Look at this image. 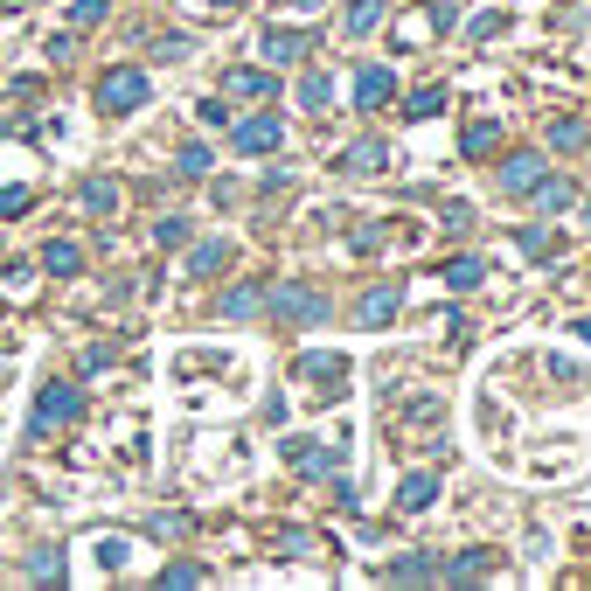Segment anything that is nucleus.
Instances as JSON below:
<instances>
[{
	"label": "nucleus",
	"instance_id": "f257e3e1",
	"mask_svg": "<svg viewBox=\"0 0 591 591\" xmlns=\"http://www.w3.org/2000/svg\"><path fill=\"white\" fill-rule=\"evenodd\" d=\"M147 70H140V63H119V70H105V77H98V112H105V119H126V112H140V105H147Z\"/></svg>",
	"mask_w": 591,
	"mask_h": 591
},
{
	"label": "nucleus",
	"instance_id": "f03ea898",
	"mask_svg": "<svg viewBox=\"0 0 591 591\" xmlns=\"http://www.w3.org/2000/svg\"><path fill=\"white\" fill-rule=\"evenodd\" d=\"M77 411H84V390H70V383H49V390L35 397V411H28V439H42V432L70 425Z\"/></svg>",
	"mask_w": 591,
	"mask_h": 591
},
{
	"label": "nucleus",
	"instance_id": "7ed1b4c3",
	"mask_svg": "<svg viewBox=\"0 0 591 591\" xmlns=\"http://www.w3.org/2000/svg\"><path fill=\"white\" fill-rule=\"evenodd\" d=\"M230 147H237V153H279V147H286V119H279V112L237 119V126H230Z\"/></svg>",
	"mask_w": 591,
	"mask_h": 591
},
{
	"label": "nucleus",
	"instance_id": "20e7f679",
	"mask_svg": "<svg viewBox=\"0 0 591 591\" xmlns=\"http://www.w3.org/2000/svg\"><path fill=\"white\" fill-rule=\"evenodd\" d=\"M265 306H279V320H293V327L327 320V293H313V286H279V299H265Z\"/></svg>",
	"mask_w": 591,
	"mask_h": 591
},
{
	"label": "nucleus",
	"instance_id": "39448f33",
	"mask_svg": "<svg viewBox=\"0 0 591 591\" xmlns=\"http://www.w3.org/2000/svg\"><path fill=\"white\" fill-rule=\"evenodd\" d=\"M494 181H501V195H515V202H529V188L543 181V153H508V160L494 167Z\"/></svg>",
	"mask_w": 591,
	"mask_h": 591
},
{
	"label": "nucleus",
	"instance_id": "423d86ee",
	"mask_svg": "<svg viewBox=\"0 0 591 591\" xmlns=\"http://www.w3.org/2000/svg\"><path fill=\"white\" fill-rule=\"evenodd\" d=\"M390 167H397L390 140H355V147L341 153V174H355V181H369V174H390Z\"/></svg>",
	"mask_w": 591,
	"mask_h": 591
},
{
	"label": "nucleus",
	"instance_id": "0eeeda50",
	"mask_svg": "<svg viewBox=\"0 0 591 591\" xmlns=\"http://www.w3.org/2000/svg\"><path fill=\"white\" fill-rule=\"evenodd\" d=\"M397 306H404V286H397V279H383L376 293H369L362 306H355V320H362V327L376 334V327H390V320H397Z\"/></svg>",
	"mask_w": 591,
	"mask_h": 591
},
{
	"label": "nucleus",
	"instance_id": "6e6552de",
	"mask_svg": "<svg viewBox=\"0 0 591 591\" xmlns=\"http://www.w3.org/2000/svg\"><path fill=\"white\" fill-rule=\"evenodd\" d=\"M299 376H306V383H320V397H341V383H348V362L313 348V355H299Z\"/></svg>",
	"mask_w": 591,
	"mask_h": 591
},
{
	"label": "nucleus",
	"instance_id": "1a4fd4ad",
	"mask_svg": "<svg viewBox=\"0 0 591 591\" xmlns=\"http://www.w3.org/2000/svg\"><path fill=\"white\" fill-rule=\"evenodd\" d=\"M390 98H397V77H390L383 63H369V70L355 77V105H362V112H383Z\"/></svg>",
	"mask_w": 591,
	"mask_h": 591
},
{
	"label": "nucleus",
	"instance_id": "9d476101",
	"mask_svg": "<svg viewBox=\"0 0 591 591\" xmlns=\"http://www.w3.org/2000/svg\"><path fill=\"white\" fill-rule=\"evenodd\" d=\"M258 56H265V63H299V56H306V35H299V28H265V35H258Z\"/></svg>",
	"mask_w": 591,
	"mask_h": 591
},
{
	"label": "nucleus",
	"instance_id": "9b49d317",
	"mask_svg": "<svg viewBox=\"0 0 591 591\" xmlns=\"http://www.w3.org/2000/svg\"><path fill=\"white\" fill-rule=\"evenodd\" d=\"M77 202H84V216H112V209H119V181H112V174H91V181L77 188Z\"/></svg>",
	"mask_w": 591,
	"mask_h": 591
},
{
	"label": "nucleus",
	"instance_id": "f8f14e48",
	"mask_svg": "<svg viewBox=\"0 0 591 591\" xmlns=\"http://www.w3.org/2000/svg\"><path fill=\"white\" fill-rule=\"evenodd\" d=\"M432 501H439V473H411V480L397 487V508H404V515H425Z\"/></svg>",
	"mask_w": 591,
	"mask_h": 591
},
{
	"label": "nucleus",
	"instance_id": "ddd939ff",
	"mask_svg": "<svg viewBox=\"0 0 591 591\" xmlns=\"http://www.w3.org/2000/svg\"><path fill=\"white\" fill-rule=\"evenodd\" d=\"M487 571H494V557H487V550H466V557H452V564L439 557V578H445V585H473V578H487Z\"/></svg>",
	"mask_w": 591,
	"mask_h": 591
},
{
	"label": "nucleus",
	"instance_id": "4468645a",
	"mask_svg": "<svg viewBox=\"0 0 591 591\" xmlns=\"http://www.w3.org/2000/svg\"><path fill=\"white\" fill-rule=\"evenodd\" d=\"M223 91H230V98H272L279 84H272V70H251V63H244V70L223 77Z\"/></svg>",
	"mask_w": 591,
	"mask_h": 591
},
{
	"label": "nucleus",
	"instance_id": "2eb2a0df",
	"mask_svg": "<svg viewBox=\"0 0 591 591\" xmlns=\"http://www.w3.org/2000/svg\"><path fill=\"white\" fill-rule=\"evenodd\" d=\"M529 202H536V209H571V202H578V188H571L564 174H550V167H543V181L529 188Z\"/></svg>",
	"mask_w": 591,
	"mask_h": 591
},
{
	"label": "nucleus",
	"instance_id": "dca6fc26",
	"mask_svg": "<svg viewBox=\"0 0 591 591\" xmlns=\"http://www.w3.org/2000/svg\"><path fill=\"white\" fill-rule=\"evenodd\" d=\"M383 578L390 585H432L439 578V557H397V564H383Z\"/></svg>",
	"mask_w": 591,
	"mask_h": 591
},
{
	"label": "nucleus",
	"instance_id": "f3484780",
	"mask_svg": "<svg viewBox=\"0 0 591 591\" xmlns=\"http://www.w3.org/2000/svg\"><path fill=\"white\" fill-rule=\"evenodd\" d=\"M327 105H334V77L327 70H306L299 77V112H327Z\"/></svg>",
	"mask_w": 591,
	"mask_h": 591
},
{
	"label": "nucleus",
	"instance_id": "a211bd4d",
	"mask_svg": "<svg viewBox=\"0 0 591 591\" xmlns=\"http://www.w3.org/2000/svg\"><path fill=\"white\" fill-rule=\"evenodd\" d=\"M216 272H230V244H195L188 251V279H216Z\"/></svg>",
	"mask_w": 591,
	"mask_h": 591
},
{
	"label": "nucleus",
	"instance_id": "6ab92c4d",
	"mask_svg": "<svg viewBox=\"0 0 591 591\" xmlns=\"http://www.w3.org/2000/svg\"><path fill=\"white\" fill-rule=\"evenodd\" d=\"M445 293H473V286H480V279H487V265H480V258H445Z\"/></svg>",
	"mask_w": 591,
	"mask_h": 591
},
{
	"label": "nucleus",
	"instance_id": "aec40b11",
	"mask_svg": "<svg viewBox=\"0 0 591 591\" xmlns=\"http://www.w3.org/2000/svg\"><path fill=\"white\" fill-rule=\"evenodd\" d=\"M494 140H501V119H473V126L459 133V153L480 160V153H494Z\"/></svg>",
	"mask_w": 591,
	"mask_h": 591
},
{
	"label": "nucleus",
	"instance_id": "412c9836",
	"mask_svg": "<svg viewBox=\"0 0 591 591\" xmlns=\"http://www.w3.org/2000/svg\"><path fill=\"white\" fill-rule=\"evenodd\" d=\"M445 112V84H425V91H411V98H404V119H418V126H425V119H439Z\"/></svg>",
	"mask_w": 591,
	"mask_h": 591
},
{
	"label": "nucleus",
	"instance_id": "4be33fe9",
	"mask_svg": "<svg viewBox=\"0 0 591 591\" xmlns=\"http://www.w3.org/2000/svg\"><path fill=\"white\" fill-rule=\"evenodd\" d=\"M223 313H230V320H251V313H265V286H230V293H223Z\"/></svg>",
	"mask_w": 591,
	"mask_h": 591
},
{
	"label": "nucleus",
	"instance_id": "5701e85b",
	"mask_svg": "<svg viewBox=\"0 0 591 591\" xmlns=\"http://www.w3.org/2000/svg\"><path fill=\"white\" fill-rule=\"evenodd\" d=\"M77 265H84V251H77V244H70V237H56V244H49V251H42V272H56V279H70V272H77Z\"/></svg>",
	"mask_w": 591,
	"mask_h": 591
},
{
	"label": "nucleus",
	"instance_id": "b1692460",
	"mask_svg": "<svg viewBox=\"0 0 591 591\" xmlns=\"http://www.w3.org/2000/svg\"><path fill=\"white\" fill-rule=\"evenodd\" d=\"M515 244H522L529 258H557V251H564V244H557L550 230H536V223H522V230H515Z\"/></svg>",
	"mask_w": 591,
	"mask_h": 591
},
{
	"label": "nucleus",
	"instance_id": "393cba45",
	"mask_svg": "<svg viewBox=\"0 0 591 591\" xmlns=\"http://www.w3.org/2000/svg\"><path fill=\"white\" fill-rule=\"evenodd\" d=\"M591 133H585V119H550V147H564V153H578Z\"/></svg>",
	"mask_w": 591,
	"mask_h": 591
},
{
	"label": "nucleus",
	"instance_id": "a878e982",
	"mask_svg": "<svg viewBox=\"0 0 591 591\" xmlns=\"http://www.w3.org/2000/svg\"><path fill=\"white\" fill-rule=\"evenodd\" d=\"M383 21V0H348V35H369Z\"/></svg>",
	"mask_w": 591,
	"mask_h": 591
},
{
	"label": "nucleus",
	"instance_id": "bb28decb",
	"mask_svg": "<svg viewBox=\"0 0 591 591\" xmlns=\"http://www.w3.org/2000/svg\"><path fill=\"white\" fill-rule=\"evenodd\" d=\"M112 14V0H70V28H98Z\"/></svg>",
	"mask_w": 591,
	"mask_h": 591
},
{
	"label": "nucleus",
	"instance_id": "cd10ccee",
	"mask_svg": "<svg viewBox=\"0 0 591 591\" xmlns=\"http://www.w3.org/2000/svg\"><path fill=\"white\" fill-rule=\"evenodd\" d=\"M153 244H167V251L188 244V216H160V223H153Z\"/></svg>",
	"mask_w": 591,
	"mask_h": 591
},
{
	"label": "nucleus",
	"instance_id": "c85d7f7f",
	"mask_svg": "<svg viewBox=\"0 0 591 591\" xmlns=\"http://www.w3.org/2000/svg\"><path fill=\"white\" fill-rule=\"evenodd\" d=\"M174 167H181L188 181H202V174H209L216 160H209V147H181V160H174Z\"/></svg>",
	"mask_w": 591,
	"mask_h": 591
},
{
	"label": "nucleus",
	"instance_id": "c756f323",
	"mask_svg": "<svg viewBox=\"0 0 591 591\" xmlns=\"http://www.w3.org/2000/svg\"><path fill=\"white\" fill-rule=\"evenodd\" d=\"M445 230H452V237L473 230V202H445Z\"/></svg>",
	"mask_w": 591,
	"mask_h": 591
},
{
	"label": "nucleus",
	"instance_id": "7c9ffc66",
	"mask_svg": "<svg viewBox=\"0 0 591 591\" xmlns=\"http://www.w3.org/2000/svg\"><path fill=\"white\" fill-rule=\"evenodd\" d=\"M98 564H105V571H126V543L105 536V543H98Z\"/></svg>",
	"mask_w": 591,
	"mask_h": 591
},
{
	"label": "nucleus",
	"instance_id": "2f4dec72",
	"mask_svg": "<svg viewBox=\"0 0 591 591\" xmlns=\"http://www.w3.org/2000/svg\"><path fill=\"white\" fill-rule=\"evenodd\" d=\"M160 585H202V564H167Z\"/></svg>",
	"mask_w": 591,
	"mask_h": 591
},
{
	"label": "nucleus",
	"instance_id": "473e14b6",
	"mask_svg": "<svg viewBox=\"0 0 591 591\" xmlns=\"http://www.w3.org/2000/svg\"><path fill=\"white\" fill-rule=\"evenodd\" d=\"M35 578H42V585H56V578H63V564H56V550H35Z\"/></svg>",
	"mask_w": 591,
	"mask_h": 591
},
{
	"label": "nucleus",
	"instance_id": "72a5a7b5",
	"mask_svg": "<svg viewBox=\"0 0 591 591\" xmlns=\"http://www.w3.org/2000/svg\"><path fill=\"white\" fill-rule=\"evenodd\" d=\"M28 202H35V195H28V188H0V216H21V209H28Z\"/></svg>",
	"mask_w": 591,
	"mask_h": 591
},
{
	"label": "nucleus",
	"instance_id": "f704fd0d",
	"mask_svg": "<svg viewBox=\"0 0 591 591\" xmlns=\"http://www.w3.org/2000/svg\"><path fill=\"white\" fill-rule=\"evenodd\" d=\"M279 550H286V557H306V550H313V536H306V529H286V536H279Z\"/></svg>",
	"mask_w": 591,
	"mask_h": 591
},
{
	"label": "nucleus",
	"instance_id": "c9c22d12",
	"mask_svg": "<svg viewBox=\"0 0 591 591\" xmlns=\"http://www.w3.org/2000/svg\"><path fill=\"white\" fill-rule=\"evenodd\" d=\"M195 112H202V126H230V105H223V98H209V105H195Z\"/></svg>",
	"mask_w": 591,
	"mask_h": 591
},
{
	"label": "nucleus",
	"instance_id": "e433bc0d",
	"mask_svg": "<svg viewBox=\"0 0 591 591\" xmlns=\"http://www.w3.org/2000/svg\"><path fill=\"white\" fill-rule=\"evenodd\" d=\"M286 7H293V14H320L327 0H286Z\"/></svg>",
	"mask_w": 591,
	"mask_h": 591
},
{
	"label": "nucleus",
	"instance_id": "4c0bfd02",
	"mask_svg": "<svg viewBox=\"0 0 591 591\" xmlns=\"http://www.w3.org/2000/svg\"><path fill=\"white\" fill-rule=\"evenodd\" d=\"M202 7H216V14H230V7H244V0H202Z\"/></svg>",
	"mask_w": 591,
	"mask_h": 591
},
{
	"label": "nucleus",
	"instance_id": "58836bf2",
	"mask_svg": "<svg viewBox=\"0 0 591 591\" xmlns=\"http://www.w3.org/2000/svg\"><path fill=\"white\" fill-rule=\"evenodd\" d=\"M578 334H585V348H591V313H585V320H578Z\"/></svg>",
	"mask_w": 591,
	"mask_h": 591
}]
</instances>
